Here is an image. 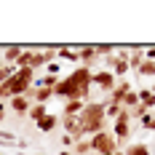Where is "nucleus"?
Returning a JSON list of instances; mask_svg holds the SVG:
<instances>
[{"instance_id":"nucleus-28","label":"nucleus","mask_w":155,"mask_h":155,"mask_svg":"<svg viewBox=\"0 0 155 155\" xmlns=\"http://www.w3.org/2000/svg\"><path fill=\"white\" fill-rule=\"evenodd\" d=\"M46 70H48V75H59V62H51V64H46Z\"/></svg>"},{"instance_id":"nucleus-25","label":"nucleus","mask_w":155,"mask_h":155,"mask_svg":"<svg viewBox=\"0 0 155 155\" xmlns=\"http://www.w3.org/2000/svg\"><path fill=\"white\" fill-rule=\"evenodd\" d=\"M32 54H35V51H27V48H24V54L19 56L16 67H30V70H32Z\"/></svg>"},{"instance_id":"nucleus-27","label":"nucleus","mask_w":155,"mask_h":155,"mask_svg":"<svg viewBox=\"0 0 155 155\" xmlns=\"http://www.w3.org/2000/svg\"><path fill=\"white\" fill-rule=\"evenodd\" d=\"M144 59L147 62H155V46H144Z\"/></svg>"},{"instance_id":"nucleus-34","label":"nucleus","mask_w":155,"mask_h":155,"mask_svg":"<svg viewBox=\"0 0 155 155\" xmlns=\"http://www.w3.org/2000/svg\"><path fill=\"white\" fill-rule=\"evenodd\" d=\"M150 91H153V94H155V83H153V86H150Z\"/></svg>"},{"instance_id":"nucleus-9","label":"nucleus","mask_w":155,"mask_h":155,"mask_svg":"<svg viewBox=\"0 0 155 155\" xmlns=\"http://www.w3.org/2000/svg\"><path fill=\"white\" fill-rule=\"evenodd\" d=\"M24 54V46H19V43H14V46H5V51H3V64H14L19 62V56Z\"/></svg>"},{"instance_id":"nucleus-26","label":"nucleus","mask_w":155,"mask_h":155,"mask_svg":"<svg viewBox=\"0 0 155 155\" xmlns=\"http://www.w3.org/2000/svg\"><path fill=\"white\" fill-rule=\"evenodd\" d=\"M64 144V147H70V150H72V147H75V139H72V137H70V134H62V139H59Z\"/></svg>"},{"instance_id":"nucleus-2","label":"nucleus","mask_w":155,"mask_h":155,"mask_svg":"<svg viewBox=\"0 0 155 155\" xmlns=\"http://www.w3.org/2000/svg\"><path fill=\"white\" fill-rule=\"evenodd\" d=\"M78 120H80V128H83V134H99V131H104L107 128V115H104V102H86V107L83 112L78 115Z\"/></svg>"},{"instance_id":"nucleus-29","label":"nucleus","mask_w":155,"mask_h":155,"mask_svg":"<svg viewBox=\"0 0 155 155\" xmlns=\"http://www.w3.org/2000/svg\"><path fill=\"white\" fill-rule=\"evenodd\" d=\"M8 99H11L8 88H5V86H0V102H8Z\"/></svg>"},{"instance_id":"nucleus-17","label":"nucleus","mask_w":155,"mask_h":155,"mask_svg":"<svg viewBox=\"0 0 155 155\" xmlns=\"http://www.w3.org/2000/svg\"><path fill=\"white\" fill-rule=\"evenodd\" d=\"M27 115H30L32 120L38 123V120H43V118H46V115H48V107H46V104H32V107H30V112H27Z\"/></svg>"},{"instance_id":"nucleus-32","label":"nucleus","mask_w":155,"mask_h":155,"mask_svg":"<svg viewBox=\"0 0 155 155\" xmlns=\"http://www.w3.org/2000/svg\"><path fill=\"white\" fill-rule=\"evenodd\" d=\"M59 155H75V153H72V150H62Z\"/></svg>"},{"instance_id":"nucleus-4","label":"nucleus","mask_w":155,"mask_h":155,"mask_svg":"<svg viewBox=\"0 0 155 155\" xmlns=\"http://www.w3.org/2000/svg\"><path fill=\"white\" fill-rule=\"evenodd\" d=\"M112 137L118 139V144H126L131 139V112L123 110L115 120H112Z\"/></svg>"},{"instance_id":"nucleus-21","label":"nucleus","mask_w":155,"mask_h":155,"mask_svg":"<svg viewBox=\"0 0 155 155\" xmlns=\"http://www.w3.org/2000/svg\"><path fill=\"white\" fill-rule=\"evenodd\" d=\"M16 139H14V134L11 131H3L0 128V150H8V147H14Z\"/></svg>"},{"instance_id":"nucleus-20","label":"nucleus","mask_w":155,"mask_h":155,"mask_svg":"<svg viewBox=\"0 0 155 155\" xmlns=\"http://www.w3.org/2000/svg\"><path fill=\"white\" fill-rule=\"evenodd\" d=\"M137 75L139 78H155V62H147V59H144L142 67L137 70Z\"/></svg>"},{"instance_id":"nucleus-31","label":"nucleus","mask_w":155,"mask_h":155,"mask_svg":"<svg viewBox=\"0 0 155 155\" xmlns=\"http://www.w3.org/2000/svg\"><path fill=\"white\" fill-rule=\"evenodd\" d=\"M5 104L8 102H0V118H5Z\"/></svg>"},{"instance_id":"nucleus-23","label":"nucleus","mask_w":155,"mask_h":155,"mask_svg":"<svg viewBox=\"0 0 155 155\" xmlns=\"http://www.w3.org/2000/svg\"><path fill=\"white\" fill-rule=\"evenodd\" d=\"M120 112H123L120 104H107V102H104V115H107V120H115Z\"/></svg>"},{"instance_id":"nucleus-10","label":"nucleus","mask_w":155,"mask_h":155,"mask_svg":"<svg viewBox=\"0 0 155 155\" xmlns=\"http://www.w3.org/2000/svg\"><path fill=\"white\" fill-rule=\"evenodd\" d=\"M38 131H40V134H51V131H54V128H59V115H54V112H48L46 118H43V120H38Z\"/></svg>"},{"instance_id":"nucleus-37","label":"nucleus","mask_w":155,"mask_h":155,"mask_svg":"<svg viewBox=\"0 0 155 155\" xmlns=\"http://www.w3.org/2000/svg\"><path fill=\"white\" fill-rule=\"evenodd\" d=\"M38 155H46V153H38Z\"/></svg>"},{"instance_id":"nucleus-6","label":"nucleus","mask_w":155,"mask_h":155,"mask_svg":"<svg viewBox=\"0 0 155 155\" xmlns=\"http://www.w3.org/2000/svg\"><path fill=\"white\" fill-rule=\"evenodd\" d=\"M128 91H131V83H128V80H118V86L107 94V99H104V102H107V104H120Z\"/></svg>"},{"instance_id":"nucleus-5","label":"nucleus","mask_w":155,"mask_h":155,"mask_svg":"<svg viewBox=\"0 0 155 155\" xmlns=\"http://www.w3.org/2000/svg\"><path fill=\"white\" fill-rule=\"evenodd\" d=\"M91 86H96L102 94H110L115 86H118V78L112 75L110 70H96V72H94V78H91Z\"/></svg>"},{"instance_id":"nucleus-18","label":"nucleus","mask_w":155,"mask_h":155,"mask_svg":"<svg viewBox=\"0 0 155 155\" xmlns=\"http://www.w3.org/2000/svg\"><path fill=\"white\" fill-rule=\"evenodd\" d=\"M96 54H99V59H107V56H112L115 51H118V46H110V43H96Z\"/></svg>"},{"instance_id":"nucleus-7","label":"nucleus","mask_w":155,"mask_h":155,"mask_svg":"<svg viewBox=\"0 0 155 155\" xmlns=\"http://www.w3.org/2000/svg\"><path fill=\"white\" fill-rule=\"evenodd\" d=\"M78 62H80V67L91 70L94 64L99 62V54H96V48H94V46H80V51H78Z\"/></svg>"},{"instance_id":"nucleus-1","label":"nucleus","mask_w":155,"mask_h":155,"mask_svg":"<svg viewBox=\"0 0 155 155\" xmlns=\"http://www.w3.org/2000/svg\"><path fill=\"white\" fill-rule=\"evenodd\" d=\"M91 78H94V70H86V67H78L75 72L59 80L56 88H54V96H62L64 102L67 99H80V102H88L91 96Z\"/></svg>"},{"instance_id":"nucleus-30","label":"nucleus","mask_w":155,"mask_h":155,"mask_svg":"<svg viewBox=\"0 0 155 155\" xmlns=\"http://www.w3.org/2000/svg\"><path fill=\"white\" fill-rule=\"evenodd\" d=\"M16 144H19V150H27V147H30V142H27V139H19Z\"/></svg>"},{"instance_id":"nucleus-22","label":"nucleus","mask_w":155,"mask_h":155,"mask_svg":"<svg viewBox=\"0 0 155 155\" xmlns=\"http://www.w3.org/2000/svg\"><path fill=\"white\" fill-rule=\"evenodd\" d=\"M72 153H75V155H88V153H91V139H80V142H75Z\"/></svg>"},{"instance_id":"nucleus-36","label":"nucleus","mask_w":155,"mask_h":155,"mask_svg":"<svg viewBox=\"0 0 155 155\" xmlns=\"http://www.w3.org/2000/svg\"><path fill=\"white\" fill-rule=\"evenodd\" d=\"M0 155H5V153H3V150H0Z\"/></svg>"},{"instance_id":"nucleus-14","label":"nucleus","mask_w":155,"mask_h":155,"mask_svg":"<svg viewBox=\"0 0 155 155\" xmlns=\"http://www.w3.org/2000/svg\"><path fill=\"white\" fill-rule=\"evenodd\" d=\"M139 104L144 110H153L155 107V94L150 91V88H142V91H139Z\"/></svg>"},{"instance_id":"nucleus-12","label":"nucleus","mask_w":155,"mask_h":155,"mask_svg":"<svg viewBox=\"0 0 155 155\" xmlns=\"http://www.w3.org/2000/svg\"><path fill=\"white\" fill-rule=\"evenodd\" d=\"M123 155H150V144L144 142H134V144H126Z\"/></svg>"},{"instance_id":"nucleus-24","label":"nucleus","mask_w":155,"mask_h":155,"mask_svg":"<svg viewBox=\"0 0 155 155\" xmlns=\"http://www.w3.org/2000/svg\"><path fill=\"white\" fill-rule=\"evenodd\" d=\"M139 123H142V128H144V131H153V126H155V115H153V112H144V115L139 118Z\"/></svg>"},{"instance_id":"nucleus-11","label":"nucleus","mask_w":155,"mask_h":155,"mask_svg":"<svg viewBox=\"0 0 155 155\" xmlns=\"http://www.w3.org/2000/svg\"><path fill=\"white\" fill-rule=\"evenodd\" d=\"M83 107H86V102H80V99H67V102H64L62 115H80Z\"/></svg>"},{"instance_id":"nucleus-3","label":"nucleus","mask_w":155,"mask_h":155,"mask_svg":"<svg viewBox=\"0 0 155 155\" xmlns=\"http://www.w3.org/2000/svg\"><path fill=\"white\" fill-rule=\"evenodd\" d=\"M115 150H120V144H118V139L112 137V131H99V134H94L91 137V153L96 155H112Z\"/></svg>"},{"instance_id":"nucleus-8","label":"nucleus","mask_w":155,"mask_h":155,"mask_svg":"<svg viewBox=\"0 0 155 155\" xmlns=\"http://www.w3.org/2000/svg\"><path fill=\"white\" fill-rule=\"evenodd\" d=\"M8 107H11V112H16V115H27L30 107H32V102L27 96H11V99H8Z\"/></svg>"},{"instance_id":"nucleus-35","label":"nucleus","mask_w":155,"mask_h":155,"mask_svg":"<svg viewBox=\"0 0 155 155\" xmlns=\"http://www.w3.org/2000/svg\"><path fill=\"white\" fill-rule=\"evenodd\" d=\"M0 67H3V59H0Z\"/></svg>"},{"instance_id":"nucleus-15","label":"nucleus","mask_w":155,"mask_h":155,"mask_svg":"<svg viewBox=\"0 0 155 155\" xmlns=\"http://www.w3.org/2000/svg\"><path fill=\"white\" fill-rule=\"evenodd\" d=\"M56 59H67V62H78V51L72 46H59L56 51Z\"/></svg>"},{"instance_id":"nucleus-19","label":"nucleus","mask_w":155,"mask_h":155,"mask_svg":"<svg viewBox=\"0 0 155 155\" xmlns=\"http://www.w3.org/2000/svg\"><path fill=\"white\" fill-rule=\"evenodd\" d=\"M14 75H16V67H14V64H3V67H0V86H5Z\"/></svg>"},{"instance_id":"nucleus-13","label":"nucleus","mask_w":155,"mask_h":155,"mask_svg":"<svg viewBox=\"0 0 155 155\" xmlns=\"http://www.w3.org/2000/svg\"><path fill=\"white\" fill-rule=\"evenodd\" d=\"M120 107L128 110V112H131V110H137V107H139V91H137V88H131V91L126 94V99L120 102Z\"/></svg>"},{"instance_id":"nucleus-16","label":"nucleus","mask_w":155,"mask_h":155,"mask_svg":"<svg viewBox=\"0 0 155 155\" xmlns=\"http://www.w3.org/2000/svg\"><path fill=\"white\" fill-rule=\"evenodd\" d=\"M142 62H144V51H131V54H128V70L137 72L142 67Z\"/></svg>"},{"instance_id":"nucleus-33","label":"nucleus","mask_w":155,"mask_h":155,"mask_svg":"<svg viewBox=\"0 0 155 155\" xmlns=\"http://www.w3.org/2000/svg\"><path fill=\"white\" fill-rule=\"evenodd\" d=\"M112 155H123V147H120V150H115V153H112Z\"/></svg>"}]
</instances>
